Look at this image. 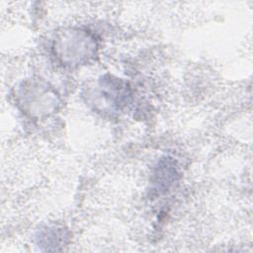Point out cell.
<instances>
[{"instance_id": "cell-1", "label": "cell", "mask_w": 253, "mask_h": 253, "mask_svg": "<svg viewBox=\"0 0 253 253\" xmlns=\"http://www.w3.org/2000/svg\"><path fill=\"white\" fill-rule=\"evenodd\" d=\"M53 49L61 62L77 65L94 55L96 42L90 34L80 30H72L63 33L54 41Z\"/></svg>"}, {"instance_id": "cell-2", "label": "cell", "mask_w": 253, "mask_h": 253, "mask_svg": "<svg viewBox=\"0 0 253 253\" xmlns=\"http://www.w3.org/2000/svg\"><path fill=\"white\" fill-rule=\"evenodd\" d=\"M21 102L24 105V109L31 115L38 114L43 115L52 112L56 104L47 103L56 101V96L54 92H51L47 86H42V84H36L35 86H28L24 89L23 95H21Z\"/></svg>"}]
</instances>
